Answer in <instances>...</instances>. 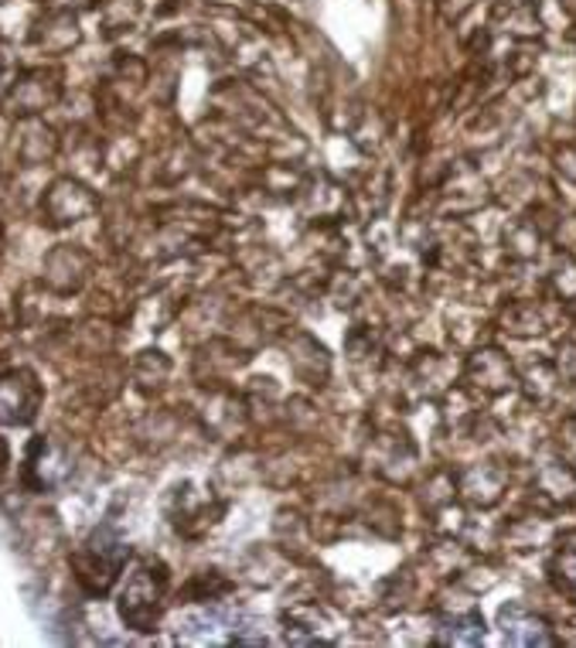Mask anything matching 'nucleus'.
<instances>
[{
	"label": "nucleus",
	"instance_id": "nucleus-1",
	"mask_svg": "<svg viewBox=\"0 0 576 648\" xmlns=\"http://www.w3.org/2000/svg\"><path fill=\"white\" fill-rule=\"evenodd\" d=\"M127 560H130V547L123 543V536L117 532L113 522L92 529L89 539L82 543V550L72 557L76 577L92 593V598H107Z\"/></svg>",
	"mask_w": 576,
	"mask_h": 648
},
{
	"label": "nucleus",
	"instance_id": "nucleus-4",
	"mask_svg": "<svg viewBox=\"0 0 576 648\" xmlns=\"http://www.w3.org/2000/svg\"><path fill=\"white\" fill-rule=\"evenodd\" d=\"M72 464H69V454L62 448H56L48 438H38L31 448H28V458H24V478L34 492H51L62 478H69Z\"/></svg>",
	"mask_w": 576,
	"mask_h": 648
},
{
	"label": "nucleus",
	"instance_id": "nucleus-2",
	"mask_svg": "<svg viewBox=\"0 0 576 648\" xmlns=\"http://www.w3.org/2000/svg\"><path fill=\"white\" fill-rule=\"evenodd\" d=\"M165 590H168V570L165 563H143L137 573H130L123 593H120V618L133 631H153L157 618H161L165 605Z\"/></svg>",
	"mask_w": 576,
	"mask_h": 648
},
{
	"label": "nucleus",
	"instance_id": "nucleus-7",
	"mask_svg": "<svg viewBox=\"0 0 576 648\" xmlns=\"http://www.w3.org/2000/svg\"><path fill=\"white\" fill-rule=\"evenodd\" d=\"M549 577L556 583V590L576 598V547H559L553 563H549Z\"/></svg>",
	"mask_w": 576,
	"mask_h": 648
},
{
	"label": "nucleus",
	"instance_id": "nucleus-8",
	"mask_svg": "<svg viewBox=\"0 0 576 648\" xmlns=\"http://www.w3.org/2000/svg\"><path fill=\"white\" fill-rule=\"evenodd\" d=\"M8 79H11V59H8V51L0 48V92H4V89L11 86Z\"/></svg>",
	"mask_w": 576,
	"mask_h": 648
},
{
	"label": "nucleus",
	"instance_id": "nucleus-3",
	"mask_svg": "<svg viewBox=\"0 0 576 648\" xmlns=\"http://www.w3.org/2000/svg\"><path fill=\"white\" fill-rule=\"evenodd\" d=\"M41 403V386L31 372H8L0 375V420L4 423H31Z\"/></svg>",
	"mask_w": 576,
	"mask_h": 648
},
{
	"label": "nucleus",
	"instance_id": "nucleus-6",
	"mask_svg": "<svg viewBox=\"0 0 576 648\" xmlns=\"http://www.w3.org/2000/svg\"><path fill=\"white\" fill-rule=\"evenodd\" d=\"M485 638V621H481V615H460V618H454V621H447L444 628H440V641L444 645H478Z\"/></svg>",
	"mask_w": 576,
	"mask_h": 648
},
{
	"label": "nucleus",
	"instance_id": "nucleus-5",
	"mask_svg": "<svg viewBox=\"0 0 576 648\" xmlns=\"http://www.w3.org/2000/svg\"><path fill=\"white\" fill-rule=\"evenodd\" d=\"M498 621H501V631L512 645H553V635H549L546 621L536 618L529 608L508 605V608H501Z\"/></svg>",
	"mask_w": 576,
	"mask_h": 648
}]
</instances>
